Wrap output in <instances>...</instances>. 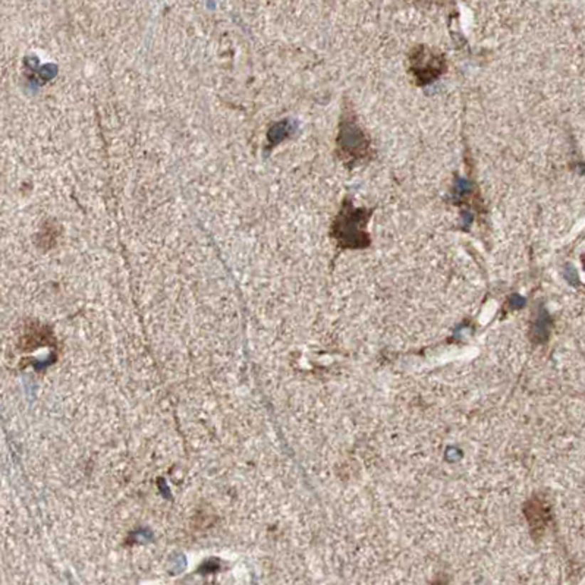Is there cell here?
I'll return each instance as SVG.
<instances>
[{"label": "cell", "mask_w": 585, "mask_h": 585, "mask_svg": "<svg viewBox=\"0 0 585 585\" xmlns=\"http://www.w3.org/2000/svg\"><path fill=\"white\" fill-rule=\"evenodd\" d=\"M371 211L355 209L352 203L345 201L332 226V235L342 248H365L369 247L370 238L365 226Z\"/></svg>", "instance_id": "cell-1"}, {"label": "cell", "mask_w": 585, "mask_h": 585, "mask_svg": "<svg viewBox=\"0 0 585 585\" xmlns=\"http://www.w3.org/2000/svg\"><path fill=\"white\" fill-rule=\"evenodd\" d=\"M337 152L339 157L351 166L362 163L370 157V141L364 131L358 127L355 117L349 113H344L339 125L337 137Z\"/></svg>", "instance_id": "cell-2"}, {"label": "cell", "mask_w": 585, "mask_h": 585, "mask_svg": "<svg viewBox=\"0 0 585 585\" xmlns=\"http://www.w3.org/2000/svg\"><path fill=\"white\" fill-rule=\"evenodd\" d=\"M411 70L420 85H427L443 74L446 62L443 55L420 46L411 55Z\"/></svg>", "instance_id": "cell-3"}]
</instances>
